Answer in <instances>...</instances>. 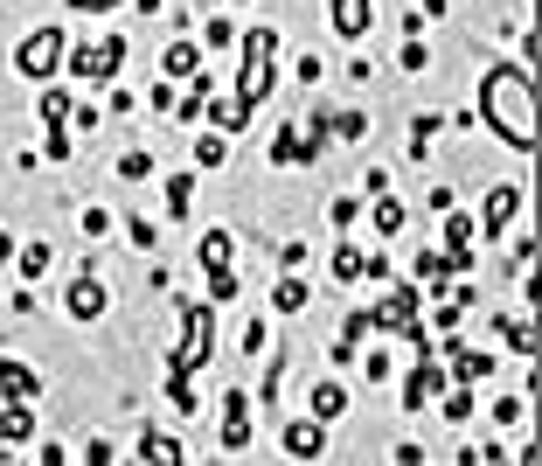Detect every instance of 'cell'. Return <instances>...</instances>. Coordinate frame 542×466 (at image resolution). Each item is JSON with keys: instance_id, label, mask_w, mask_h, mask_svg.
I'll list each match as a JSON object with an SVG mask.
<instances>
[{"instance_id": "cell-1", "label": "cell", "mask_w": 542, "mask_h": 466, "mask_svg": "<svg viewBox=\"0 0 542 466\" xmlns=\"http://www.w3.org/2000/svg\"><path fill=\"white\" fill-rule=\"evenodd\" d=\"M480 105H487V126L508 140V147H536V91H529V77L522 70H487V84H480Z\"/></svg>"}, {"instance_id": "cell-30", "label": "cell", "mask_w": 542, "mask_h": 466, "mask_svg": "<svg viewBox=\"0 0 542 466\" xmlns=\"http://www.w3.org/2000/svg\"><path fill=\"white\" fill-rule=\"evenodd\" d=\"M445 418H473V383H459V390L445 397Z\"/></svg>"}, {"instance_id": "cell-17", "label": "cell", "mask_w": 542, "mask_h": 466, "mask_svg": "<svg viewBox=\"0 0 542 466\" xmlns=\"http://www.w3.org/2000/svg\"><path fill=\"white\" fill-rule=\"evenodd\" d=\"M452 272H459V265H452V258H438V251H424V258H417V279H424L431 293H445V279H452Z\"/></svg>"}, {"instance_id": "cell-15", "label": "cell", "mask_w": 542, "mask_h": 466, "mask_svg": "<svg viewBox=\"0 0 542 466\" xmlns=\"http://www.w3.org/2000/svg\"><path fill=\"white\" fill-rule=\"evenodd\" d=\"M306 300H313V286H306V279H278V286H271V307H278V313H299Z\"/></svg>"}, {"instance_id": "cell-7", "label": "cell", "mask_w": 542, "mask_h": 466, "mask_svg": "<svg viewBox=\"0 0 542 466\" xmlns=\"http://www.w3.org/2000/svg\"><path fill=\"white\" fill-rule=\"evenodd\" d=\"M438 390H452V383H445V369L417 362V369H410V383H404V411H424V404H431Z\"/></svg>"}, {"instance_id": "cell-12", "label": "cell", "mask_w": 542, "mask_h": 466, "mask_svg": "<svg viewBox=\"0 0 542 466\" xmlns=\"http://www.w3.org/2000/svg\"><path fill=\"white\" fill-rule=\"evenodd\" d=\"M49 265H56V251H49V237H35V244H21V251H14V272H21V279H42Z\"/></svg>"}, {"instance_id": "cell-18", "label": "cell", "mask_w": 542, "mask_h": 466, "mask_svg": "<svg viewBox=\"0 0 542 466\" xmlns=\"http://www.w3.org/2000/svg\"><path fill=\"white\" fill-rule=\"evenodd\" d=\"M487 369H494V355H480V348H459V362H452L459 383H487Z\"/></svg>"}, {"instance_id": "cell-25", "label": "cell", "mask_w": 542, "mask_h": 466, "mask_svg": "<svg viewBox=\"0 0 542 466\" xmlns=\"http://www.w3.org/2000/svg\"><path fill=\"white\" fill-rule=\"evenodd\" d=\"M209 300H216V307L237 300V272H230V265H209Z\"/></svg>"}, {"instance_id": "cell-34", "label": "cell", "mask_w": 542, "mask_h": 466, "mask_svg": "<svg viewBox=\"0 0 542 466\" xmlns=\"http://www.w3.org/2000/svg\"><path fill=\"white\" fill-rule=\"evenodd\" d=\"M265 341H271V327H265V313H258V320L244 327V348H251V355H265Z\"/></svg>"}, {"instance_id": "cell-26", "label": "cell", "mask_w": 542, "mask_h": 466, "mask_svg": "<svg viewBox=\"0 0 542 466\" xmlns=\"http://www.w3.org/2000/svg\"><path fill=\"white\" fill-rule=\"evenodd\" d=\"M202 265H230V230H209L202 237Z\"/></svg>"}, {"instance_id": "cell-10", "label": "cell", "mask_w": 542, "mask_h": 466, "mask_svg": "<svg viewBox=\"0 0 542 466\" xmlns=\"http://www.w3.org/2000/svg\"><path fill=\"white\" fill-rule=\"evenodd\" d=\"M98 313H105V286H98V272H84L70 286V320H98Z\"/></svg>"}, {"instance_id": "cell-36", "label": "cell", "mask_w": 542, "mask_h": 466, "mask_svg": "<svg viewBox=\"0 0 542 466\" xmlns=\"http://www.w3.org/2000/svg\"><path fill=\"white\" fill-rule=\"evenodd\" d=\"M126 223H133V244H139V251H153V237H160V223H146V216H126Z\"/></svg>"}, {"instance_id": "cell-5", "label": "cell", "mask_w": 542, "mask_h": 466, "mask_svg": "<svg viewBox=\"0 0 542 466\" xmlns=\"http://www.w3.org/2000/svg\"><path fill=\"white\" fill-rule=\"evenodd\" d=\"M63 56H70L63 28H35V35L21 42V56H14V63H21V77H35V84H42V77H56V70H63Z\"/></svg>"}, {"instance_id": "cell-29", "label": "cell", "mask_w": 542, "mask_h": 466, "mask_svg": "<svg viewBox=\"0 0 542 466\" xmlns=\"http://www.w3.org/2000/svg\"><path fill=\"white\" fill-rule=\"evenodd\" d=\"M195 167H223V140H216V133L195 140Z\"/></svg>"}, {"instance_id": "cell-11", "label": "cell", "mask_w": 542, "mask_h": 466, "mask_svg": "<svg viewBox=\"0 0 542 466\" xmlns=\"http://www.w3.org/2000/svg\"><path fill=\"white\" fill-rule=\"evenodd\" d=\"M369 21H376V0H334V28L355 42V35H369Z\"/></svg>"}, {"instance_id": "cell-23", "label": "cell", "mask_w": 542, "mask_h": 466, "mask_svg": "<svg viewBox=\"0 0 542 466\" xmlns=\"http://www.w3.org/2000/svg\"><path fill=\"white\" fill-rule=\"evenodd\" d=\"M334 279H341V286L369 279V258H362V251H334Z\"/></svg>"}, {"instance_id": "cell-28", "label": "cell", "mask_w": 542, "mask_h": 466, "mask_svg": "<svg viewBox=\"0 0 542 466\" xmlns=\"http://www.w3.org/2000/svg\"><path fill=\"white\" fill-rule=\"evenodd\" d=\"M112 223H119V216H112V209H98V202H91V209H84V223H77V230H84V237H105V230H112Z\"/></svg>"}, {"instance_id": "cell-4", "label": "cell", "mask_w": 542, "mask_h": 466, "mask_svg": "<svg viewBox=\"0 0 542 466\" xmlns=\"http://www.w3.org/2000/svg\"><path fill=\"white\" fill-rule=\"evenodd\" d=\"M63 63H70L84 84H112V77H119V63H126V42H119V35H105V42H77Z\"/></svg>"}, {"instance_id": "cell-27", "label": "cell", "mask_w": 542, "mask_h": 466, "mask_svg": "<svg viewBox=\"0 0 542 466\" xmlns=\"http://www.w3.org/2000/svg\"><path fill=\"white\" fill-rule=\"evenodd\" d=\"M376 230H404V202H390V195H376Z\"/></svg>"}, {"instance_id": "cell-37", "label": "cell", "mask_w": 542, "mask_h": 466, "mask_svg": "<svg viewBox=\"0 0 542 466\" xmlns=\"http://www.w3.org/2000/svg\"><path fill=\"white\" fill-rule=\"evenodd\" d=\"M70 7H77V14H112L119 0H70Z\"/></svg>"}, {"instance_id": "cell-31", "label": "cell", "mask_w": 542, "mask_h": 466, "mask_svg": "<svg viewBox=\"0 0 542 466\" xmlns=\"http://www.w3.org/2000/svg\"><path fill=\"white\" fill-rule=\"evenodd\" d=\"M153 174V154H126L119 160V181H146Z\"/></svg>"}, {"instance_id": "cell-2", "label": "cell", "mask_w": 542, "mask_h": 466, "mask_svg": "<svg viewBox=\"0 0 542 466\" xmlns=\"http://www.w3.org/2000/svg\"><path fill=\"white\" fill-rule=\"evenodd\" d=\"M271 56H278V35H271V28H251V35H244V70H237V98H244L251 112L265 105L271 84H278V63H271Z\"/></svg>"}, {"instance_id": "cell-14", "label": "cell", "mask_w": 542, "mask_h": 466, "mask_svg": "<svg viewBox=\"0 0 542 466\" xmlns=\"http://www.w3.org/2000/svg\"><path fill=\"white\" fill-rule=\"evenodd\" d=\"M167 77H202V49L195 42H167Z\"/></svg>"}, {"instance_id": "cell-35", "label": "cell", "mask_w": 542, "mask_h": 466, "mask_svg": "<svg viewBox=\"0 0 542 466\" xmlns=\"http://www.w3.org/2000/svg\"><path fill=\"white\" fill-rule=\"evenodd\" d=\"M42 133H49V160L63 167V160H70V133H63V126H42Z\"/></svg>"}, {"instance_id": "cell-6", "label": "cell", "mask_w": 542, "mask_h": 466, "mask_svg": "<svg viewBox=\"0 0 542 466\" xmlns=\"http://www.w3.org/2000/svg\"><path fill=\"white\" fill-rule=\"evenodd\" d=\"M251 446V390H230L223 397V453H244Z\"/></svg>"}, {"instance_id": "cell-8", "label": "cell", "mask_w": 542, "mask_h": 466, "mask_svg": "<svg viewBox=\"0 0 542 466\" xmlns=\"http://www.w3.org/2000/svg\"><path fill=\"white\" fill-rule=\"evenodd\" d=\"M285 453H292V460H320V453H327V425H320V418L285 425Z\"/></svg>"}, {"instance_id": "cell-13", "label": "cell", "mask_w": 542, "mask_h": 466, "mask_svg": "<svg viewBox=\"0 0 542 466\" xmlns=\"http://www.w3.org/2000/svg\"><path fill=\"white\" fill-rule=\"evenodd\" d=\"M306 404H313V418L327 425V418H341V411H348V390H341V383H313V397H306Z\"/></svg>"}, {"instance_id": "cell-21", "label": "cell", "mask_w": 542, "mask_h": 466, "mask_svg": "<svg viewBox=\"0 0 542 466\" xmlns=\"http://www.w3.org/2000/svg\"><path fill=\"white\" fill-rule=\"evenodd\" d=\"M431 140H438V112H417V119H410V160H424Z\"/></svg>"}, {"instance_id": "cell-32", "label": "cell", "mask_w": 542, "mask_h": 466, "mask_svg": "<svg viewBox=\"0 0 542 466\" xmlns=\"http://www.w3.org/2000/svg\"><path fill=\"white\" fill-rule=\"evenodd\" d=\"M397 63H404V70H424V63H431V49H424V42H417V35H410L404 49H397Z\"/></svg>"}, {"instance_id": "cell-3", "label": "cell", "mask_w": 542, "mask_h": 466, "mask_svg": "<svg viewBox=\"0 0 542 466\" xmlns=\"http://www.w3.org/2000/svg\"><path fill=\"white\" fill-rule=\"evenodd\" d=\"M181 334H188V341L174 348L167 369H188V376H195V369L209 362V348H216V300H188V307H181Z\"/></svg>"}, {"instance_id": "cell-19", "label": "cell", "mask_w": 542, "mask_h": 466, "mask_svg": "<svg viewBox=\"0 0 542 466\" xmlns=\"http://www.w3.org/2000/svg\"><path fill=\"white\" fill-rule=\"evenodd\" d=\"M139 460H160V466H174V460H181V446H174L167 432H139Z\"/></svg>"}, {"instance_id": "cell-22", "label": "cell", "mask_w": 542, "mask_h": 466, "mask_svg": "<svg viewBox=\"0 0 542 466\" xmlns=\"http://www.w3.org/2000/svg\"><path fill=\"white\" fill-rule=\"evenodd\" d=\"M508 216H515V188H494V195H487V216H480V223H487V230H501Z\"/></svg>"}, {"instance_id": "cell-33", "label": "cell", "mask_w": 542, "mask_h": 466, "mask_svg": "<svg viewBox=\"0 0 542 466\" xmlns=\"http://www.w3.org/2000/svg\"><path fill=\"white\" fill-rule=\"evenodd\" d=\"M334 133H341V140H362V133H369V119H362V112H341V119H334Z\"/></svg>"}, {"instance_id": "cell-9", "label": "cell", "mask_w": 542, "mask_h": 466, "mask_svg": "<svg viewBox=\"0 0 542 466\" xmlns=\"http://www.w3.org/2000/svg\"><path fill=\"white\" fill-rule=\"evenodd\" d=\"M0 390H7V397H14V404H35V397H42V376H35V369H21V362H7V355H0Z\"/></svg>"}, {"instance_id": "cell-16", "label": "cell", "mask_w": 542, "mask_h": 466, "mask_svg": "<svg viewBox=\"0 0 542 466\" xmlns=\"http://www.w3.org/2000/svg\"><path fill=\"white\" fill-rule=\"evenodd\" d=\"M188 195H195V174H188V167H181V174H167V216H174V223L188 216Z\"/></svg>"}, {"instance_id": "cell-20", "label": "cell", "mask_w": 542, "mask_h": 466, "mask_svg": "<svg viewBox=\"0 0 542 466\" xmlns=\"http://www.w3.org/2000/svg\"><path fill=\"white\" fill-rule=\"evenodd\" d=\"M28 432H35V418H28L21 404H14V411H0V446H21Z\"/></svg>"}, {"instance_id": "cell-38", "label": "cell", "mask_w": 542, "mask_h": 466, "mask_svg": "<svg viewBox=\"0 0 542 466\" xmlns=\"http://www.w3.org/2000/svg\"><path fill=\"white\" fill-rule=\"evenodd\" d=\"M0 265H14V237L7 230H0Z\"/></svg>"}, {"instance_id": "cell-24", "label": "cell", "mask_w": 542, "mask_h": 466, "mask_svg": "<svg viewBox=\"0 0 542 466\" xmlns=\"http://www.w3.org/2000/svg\"><path fill=\"white\" fill-rule=\"evenodd\" d=\"M77 105H70V91H42V126H63Z\"/></svg>"}]
</instances>
